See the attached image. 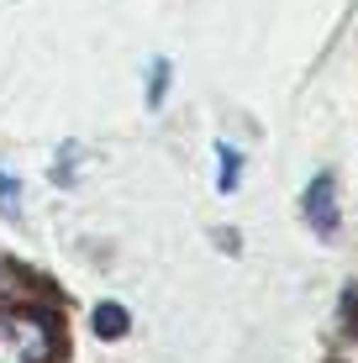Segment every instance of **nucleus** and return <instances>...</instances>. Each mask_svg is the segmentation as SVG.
<instances>
[{
  "instance_id": "obj_1",
  "label": "nucleus",
  "mask_w": 358,
  "mask_h": 363,
  "mask_svg": "<svg viewBox=\"0 0 358 363\" xmlns=\"http://www.w3.org/2000/svg\"><path fill=\"white\" fill-rule=\"evenodd\" d=\"M58 321L37 306H0V363H53Z\"/></svg>"
},
{
  "instance_id": "obj_2",
  "label": "nucleus",
  "mask_w": 358,
  "mask_h": 363,
  "mask_svg": "<svg viewBox=\"0 0 358 363\" xmlns=\"http://www.w3.org/2000/svg\"><path fill=\"white\" fill-rule=\"evenodd\" d=\"M301 221L311 227V237H322V242L337 237L342 211H337V179H332V169H322V174L301 190Z\"/></svg>"
},
{
  "instance_id": "obj_3",
  "label": "nucleus",
  "mask_w": 358,
  "mask_h": 363,
  "mask_svg": "<svg viewBox=\"0 0 358 363\" xmlns=\"http://www.w3.org/2000/svg\"><path fill=\"white\" fill-rule=\"evenodd\" d=\"M237 184H242V147L221 137V143H216V190L237 195Z\"/></svg>"
},
{
  "instance_id": "obj_4",
  "label": "nucleus",
  "mask_w": 358,
  "mask_h": 363,
  "mask_svg": "<svg viewBox=\"0 0 358 363\" xmlns=\"http://www.w3.org/2000/svg\"><path fill=\"white\" fill-rule=\"evenodd\" d=\"M121 332H127V311H121L116 300H106V306H95V337H106V342H116Z\"/></svg>"
},
{
  "instance_id": "obj_5",
  "label": "nucleus",
  "mask_w": 358,
  "mask_h": 363,
  "mask_svg": "<svg viewBox=\"0 0 358 363\" xmlns=\"http://www.w3.org/2000/svg\"><path fill=\"white\" fill-rule=\"evenodd\" d=\"M169 74H174V69H169V58H153V64H147V111H158V106H164V95H169Z\"/></svg>"
},
{
  "instance_id": "obj_6",
  "label": "nucleus",
  "mask_w": 358,
  "mask_h": 363,
  "mask_svg": "<svg viewBox=\"0 0 358 363\" xmlns=\"http://www.w3.org/2000/svg\"><path fill=\"white\" fill-rule=\"evenodd\" d=\"M0 211L21 216V179H16V174H6V169H0Z\"/></svg>"
},
{
  "instance_id": "obj_7",
  "label": "nucleus",
  "mask_w": 358,
  "mask_h": 363,
  "mask_svg": "<svg viewBox=\"0 0 358 363\" xmlns=\"http://www.w3.org/2000/svg\"><path fill=\"white\" fill-rule=\"evenodd\" d=\"M74 153H79V147L64 143V153H58V164H53V179H58V184H69V179H74Z\"/></svg>"
},
{
  "instance_id": "obj_8",
  "label": "nucleus",
  "mask_w": 358,
  "mask_h": 363,
  "mask_svg": "<svg viewBox=\"0 0 358 363\" xmlns=\"http://www.w3.org/2000/svg\"><path fill=\"white\" fill-rule=\"evenodd\" d=\"M11 290H16V269L0 258V295H11Z\"/></svg>"
}]
</instances>
